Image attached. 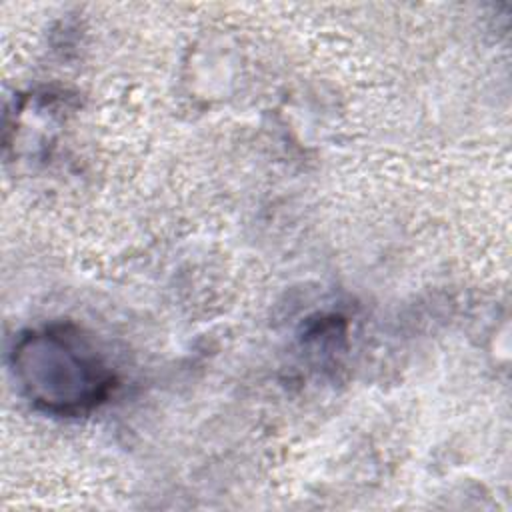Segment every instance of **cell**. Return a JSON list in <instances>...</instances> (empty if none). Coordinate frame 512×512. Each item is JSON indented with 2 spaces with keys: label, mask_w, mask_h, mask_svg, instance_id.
Wrapping results in <instances>:
<instances>
[{
  "label": "cell",
  "mask_w": 512,
  "mask_h": 512,
  "mask_svg": "<svg viewBox=\"0 0 512 512\" xmlns=\"http://www.w3.org/2000/svg\"><path fill=\"white\" fill-rule=\"evenodd\" d=\"M12 370L26 398L44 412L76 416L108 398L114 374L96 346L74 326L30 330L12 350Z\"/></svg>",
  "instance_id": "1"
}]
</instances>
